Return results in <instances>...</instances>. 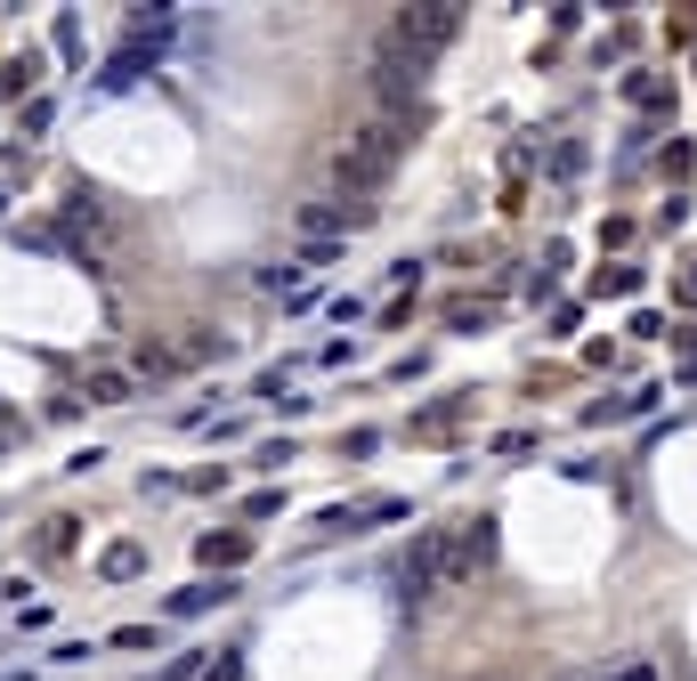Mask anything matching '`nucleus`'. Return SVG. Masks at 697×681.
Segmentation results:
<instances>
[{
    "instance_id": "obj_20",
    "label": "nucleus",
    "mask_w": 697,
    "mask_h": 681,
    "mask_svg": "<svg viewBox=\"0 0 697 681\" xmlns=\"http://www.w3.org/2000/svg\"><path fill=\"white\" fill-rule=\"evenodd\" d=\"M252 463H260V470H284V463H293V439H268V446L252 454Z\"/></svg>"
},
{
    "instance_id": "obj_4",
    "label": "nucleus",
    "mask_w": 697,
    "mask_h": 681,
    "mask_svg": "<svg viewBox=\"0 0 697 681\" xmlns=\"http://www.w3.org/2000/svg\"><path fill=\"white\" fill-rule=\"evenodd\" d=\"M398 584L405 601H438V592H455V576H446V527H422L414 552L398 560Z\"/></svg>"
},
{
    "instance_id": "obj_11",
    "label": "nucleus",
    "mask_w": 697,
    "mask_h": 681,
    "mask_svg": "<svg viewBox=\"0 0 697 681\" xmlns=\"http://www.w3.org/2000/svg\"><path fill=\"white\" fill-rule=\"evenodd\" d=\"M41 73H49V57H41V49H25V57H9L0 90H41Z\"/></svg>"
},
{
    "instance_id": "obj_6",
    "label": "nucleus",
    "mask_w": 697,
    "mask_h": 681,
    "mask_svg": "<svg viewBox=\"0 0 697 681\" xmlns=\"http://www.w3.org/2000/svg\"><path fill=\"white\" fill-rule=\"evenodd\" d=\"M219 601H236V584H228V576H203V584L171 592V616H212Z\"/></svg>"
},
{
    "instance_id": "obj_14",
    "label": "nucleus",
    "mask_w": 697,
    "mask_h": 681,
    "mask_svg": "<svg viewBox=\"0 0 697 681\" xmlns=\"http://www.w3.org/2000/svg\"><path fill=\"white\" fill-rule=\"evenodd\" d=\"M203 666H212V649H179L171 666H162L155 681H203Z\"/></svg>"
},
{
    "instance_id": "obj_13",
    "label": "nucleus",
    "mask_w": 697,
    "mask_h": 681,
    "mask_svg": "<svg viewBox=\"0 0 697 681\" xmlns=\"http://www.w3.org/2000/svg\"><path fill=\"white\" fill-rule=\"evenodd\" d=\"M455 422H462V398H438L430 415H414V430H422V439H438V430H455Z\"/></svg>"
},
{
    "instance_id": "obj_19",
    "label": "nucleus",
    "mask_w": 697,
    "mask_h": 681,
    "mask_svg": "<svg viewBox=\"0 0 697 681\" xmlns=\"http://www.w3.org/2000/svg\"><path fill=\"white\" fill-rule=\"evenodd\" d=\"M155 642H162L155 625H122V633H114V649H155Z\"/></svg>"
},
{
    "instance_id": "obj_2",
    "label": "nucleus",
    "mask_w": 697,
    "mask_h": 681,
    "mask_svg": "<svg viewBox=\"0 0 697 681\" xmlns=\"http://www.w3.org/2000/svg\"><path fill=\"white\" fill-rule=\"evenodd\" d=\"M162 41H171V9H155V16L138 9V16H130V33H122V49L106 57V73H98V98L130 90V81H138V73H147L155 57H162Z\"/></svg>"
},
{
    "instance_id": "obj_15",
    "label": "nucleus",
    "mask_w": 697,
    "mask_h": 681,
    "mask_svg": "<svg viewBox=\"0 0 697 681\" xmlns=\"http://www.w3.org/2000/svg\"><path fill=\"white\" fill-rule=\"evenodd\" d=\"M641 293V268H601V300H625Z\"/></svg>"
},
{
    "instance_id": "obj_7",
    "label": "nucleus",
    "mask_w": 697,
    "mask_h": 681,
    "mask_svg": "<svg viewBox=\"0 0 697 681\" xmlns=\"http://www.w3.org/2000/svg\"><path fill=\"white\" fill-rule=\"evenodd\" d=\"M203 568H219V576H228V568H243V560H252V535H203Z\"/></svg>"
},
{
    "instance_id": "obj_3",
    "label": "nucleus",
    "mask_w": 697,
    "mask_h": 681,
    "mask_svg": "<svg viewBox=\"0 0 697 681\" xmlns=\"http://www.w3.org/2000/svg\"><path fill=\"white\" fill-rule=\"evenodd\" d=\"M455 33H462V9H446V0H438V9H398V16L381 25V41H389V49L422 57V66H430V57H438Z\"/></svg>"
},
{
    "instance_id": "obj_18",
    "label": "nucleus",
    "mask_w": 697,
    "mask_h": 681,
    "mask_svg": "<svg viewBox=\"0 0 697 681\" xmlns=\"http://www.w3.org/2000/svg\"><path fill=\"white\" fill-rule=\"evenodd\" d=\"M576 171H584V138H568V147L551 155V179H576Z\"/></svg>"
},
{
    "instance_id": "obj_16",
    "label": "nucleus",
    "mask_w": 697,
    "mask_h": 681,
    "mask_svg": "<svg viewBox=\"0 0 697 681\" xmlns=\"http://www.w3.org/2000/svg\"><path fill=\"white\" fill-rule=\"evenodd\" d=\"M41 560H57V552H73V520H49V527H41Z\"/></svg>"
},
{
    "instance_id": "obj_17",
    "label": "nucleus",
    "mask_w": 697,
    "mask_h": 681,
    "mask_svg": "<svg viewBox=\"0 0 697 681\" xmlns=\"http://www.w3.org/2000/svg\"><path fill=\"white\" fill-rule=\"evenodd\" d=\"M203 681H243V649H219L212 666H203Z\"/></svg>"
},
{
    "instance_id": "obj_5",
    "label": "nucleus",
    "mask_w": 697,
    "mask_h": 681,
    "mask_svg": "<svg viewBox=\"0 0 697 681\" xmlns=\"http://www.w3.org/2000/svg\"><path fill=\"white\" fill-rule=\"evenodd\" d=\"M487 560H495V520H446V576H455V584H470V576H479Z\"/></svg>"
},
{
    "instance_id": "obj_9",
    "label": "nucleus",
    "mask_w": 697,
    "mask_h": 681,
    "mask_svg": "<svg viewBox=\"0 0 697 681\" xmlns=\"http://www.w3.org/2000/svg\"><path fill=\"white\" fill-rule=\"evenodd\" d=\"M649 406H658V389H625V398H601L584 422H632V415H649Z\"/></svg>"
},
{
    "instance_id": "obj_8",
    "label": "nucleus",
    "mask_w": 697,
    "mask_h": 681,
    "mask_svg": "<svg viewBox=\"0 0 697 681\" xmlns=\"http://www.w3.org/2000/svg\"><path fill=\"white\" fill-rule=\"evenodd\" d=\"M130 398H138V382L122 374V365H98L90 374V406H130Z\"/></svg>"
},
{
    "instance_id": "obj_1",
    "label": "nucleus",
    "mask_w": 697,
    "mask_h": 681,
    "mask_svg": "<svg viewBox=\"0 0 697 681\" xmlns=\"http://www.w3.org/2000/svg\"><path fill=\"white\" fill-rule=\"evenodd\" d=\"M414 138H422V114H374V122H365V130L341 147V188H348V195L389 188V171L414 155Z\"/></svg>"
},
{
    "instance_id": "obj_21",
    "label": "nucleus",
    "mask_w": 697,
    "mask_h": 681,
    "mask_svg": "<svg viewBox=\"0 0 697 681\" xmlns=\"http://www.w3.org/2000/svg\"><path fill=\"white\" fill-rule=\"evenodd\" d=\"M617 681H658V666H625Z\"/></svg>"
},
{
    "instance_id": "obj_10",
    "label": "nucleus",
    "mask_w": 697,
    "mask_h": 681,
    "mask_svg": "<svg viewBox=\"0 0 697 681\" xmlns=\"http://www.w3.org/2000/svg\"><path fill=\"white\" fill-rule=\"evenodd\" d=\"M138 568H147V552H138V544H106V552H98V576H106V584H130Z\"/></svg>"
},
{
    "instance_id": "obj_12",
    "label": "nucleus",
    "mask_w": 697,
    "mask_h": 681,
    "mask_svg": "<svg viewBox=\"0 0 697 681\" xmlns=\"http://www.w3.org/2000/svg\"><path fill=\"white\" fill-rule=\"evenodd\" d=\"M625 98H632V106H649V114H658V106H673V90H665L658 73H625Z\"/></svg>"
},
{
    "instance_id": "obj_22",
    "label": "nucleus",
    "mask_w": 697,
    "mask_h": 681,
    "mask_svg": "<svg viewBox=\"0 0 697 681\" xmlns=\"http://www.w3.org/2000/svg\"><path fill=\"white\" fill-rule=\"evenodd\" d=\"M9 681H25V673H9Z\"/></svg>"
}]
</instances>
